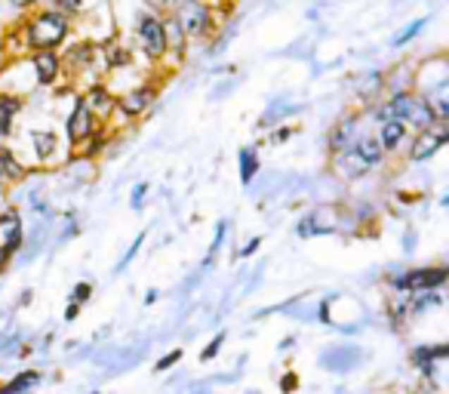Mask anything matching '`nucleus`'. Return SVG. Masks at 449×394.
<instances>
[{"mask_svg": "<svg viewBox=\"0 0 449 394\" xmlns=\"http://www.w3.org/2000/svg\"><path fill=\"white\" fill-rule=\"evenodd\" d=\"M164 35H166V53H173L176 59L185 56V44H188V37H185V31L179 28V22L173 19V13L164 16Z\"/></svg>", "mask_w": 449, "mask_h": 394, "instance_id": "4468645a", "label": "nucleus"}, {"mask_svg": "<svg viewBox=\"0 0 449 394\" xmlns=\"http://www.w3.org/2000/svg\"><path fill=\"white\" fill-rule=\"evenodd\" d=\"M31 145H34V154L40 157V161H49V157L59 151V136L53 130H31L28 133Z\"/></svg>", "mask_w": 449, "mask_h": 394, "instance_id": "2eb2a0df", "label": "nucleus"}, {"mask_svg": "<svg viewBox=\"0 0 449 394\" xmlns=\"http://www.w3.org/2000/svg\"><path fill=\"white\" fill-rule=\"evenodd\" d=\"M354 130H357V121H354V117H351V121H342V123H338V130L329 136V148H333L336 154H338V151H348L354 142H357V139H354Z\"/></svg>", "mask_w": 449, "mask_h": 394, "instance_id": "f3484780", "label": "nucleus"}, {"mask_svg": "<svg viewBox=\"0 0 449 394\" xmlns=\"http://www.w3.org/2000/svg\"><path fill=\"white\" fill-rule=\"evenodd\" d=\"M259 244H262V238H252L250 244L240 250V256H252V253H256V250H259Z\"/></svg>", "mask_w": 449, "mask_h": 394, "instance_id": "473e14b6", "label": "nucleus"}, {"mask_svg": "<svg viewBox=\"0 0 449 394\" xmlns=\"http://www.w3.org/2000/svg\"><path fill=\"white\" fill-rule=\"evenodd\" d=\"M443 281H446V268H443V265H437V268H416V271L394 278V283H397V287H400L403 293L437 290V287H443Z\"/></svg>", "mask_w": 449, "mask_h": 394, "instance_id": "39448f33", "label": "nucleus"}, {"mask_svg": "<svg viewBox=\"0 0 449 394\" xmlns=\"http://www.w3.org/2000/svg\"><path fill=\"white\" fill-rule=\"evenodd\" d=\"M22 111V99H16V96H0V136H10L13 133V121H16V114Z\"/></svg>", "mask_w": 449, "mask_h": 394, "instance_id": "dca6fc26", "label": "nucleus"}, {"mask_svg": "<svg viewBox=\"0 0 449 394\" xmlns=\"http://www.w3.org/2000/svg\"><path fill=\"white\" fill-rule=\"evenodd\" d=\"M259 170V157H256V148H243L240 151V182L243 185H250L252 176Z\"/></svg>", "mask_w": 449, "mask_h": 394, "instance_id": "aec40b11", "label": "nucleus"}, {"mask_svg": "<svg viewBox=\"0 0 449 394\" xmlns=\"http://www.w3.org/2000/svg\"><path fill=\"white\" fill-rule=\"evenodd\" d=\"M0 185H4V176H0Z\"/></svg>", "mask_w": 449, "mask_h": 394, "instance_id": "4c0bfd02", "label": "nucleus"}, {"mask_svg": "<svg viewBox=\"0 0 449 394\" xmlns=\"http://www.w3.org/2000/svg\"><path fill=\"white\" fill-rule=\"evenodd\" d=\"M83 105L92 111V117H108V114L114 111V96H111V90H108L105 83H96V87L87 90Z\"/></svg>", "mask_w": 449, "mask_h": 394, "instance_id": "9d476101", "label": "nucleus"}, {"mask_svg": "<svg viewBox=\"0 0 449 394\" xmlns=\"http://www.w3.org/2000/svg\"><path fill=\"white\" fill-rule=\"evenodd\" d=\"M68 31H71V22L49 6V10H37L28 22H25L22 35H25V47L34 49V53H40V49L62 47Z\"/></svg>", "mask_w": 449, "mask_h": 394, "instance_id": "f257e3e1", "label": "nucleus"}, {"mask_svg": "<svg viewBox=\"0 0 449 394\" xmlns=\"http://www.w3.org/2000/svg\"><path fill=\"white\" fill-rule=\"evenodd\" d=\"M145 191H148V185H135V191H133V207H142V197H145Z\"/></svg>", "mask_w": 449, "mask_h": 394, "instance_id": "2f4dec72", "label": "nucleus"}, {"mask_svg": "<svg viewBox=\"0 0 449 394\" xmlns=\"http://www.w3.org/2000/svg\"><path fill=\"white\" fill-rule=\"evenodd\" d=\"M13 6H19V10H28V6H37L40 0H10Z\"/></svg>", "mask_w": 449, "mask_h": 394, "instance_id": "72a5a7b5", "label": "nucleus"}, {"mask_svg": "<svg viewBox=\"0 0 449 394\" xmlns=\"http://www.w3.org/2000/svg\"><path fill=\"white\" fill-rule=\"evenodd\" d=\"M422 28H425V19H416V22H412V25H410V28H406V31H403V35H397V37H394V47H403V44H410V40H412V37H416V35H419V31H422Z\"/></svg>", "mask_w": 449, "mask_h": 394, "instance_id": "a878e982", "label": "nucleus"}, {"mask_svg": "<svg viewBox=\"0 0 449 394\" xmlns=\"http://www.w3.org/2000/svg\"><path fill=\"white\" fill-rule=\"evenodd\" d=\"M65 317H68V321H74V317H78V305H68V314Z\"/></svg>", "mask_w": 449, "mask_h": 394, "instance_id": "c9c22d12", "label": "nucleus"}, {"mask_svg": "<svg viewBox=\"0 0 449 394\" xmlns=\"http://www.w3.org/2000/svg\"><path fill=\"white\" fill-rule=\"evenodd\" d=\"M53 10L62 13L65 19H71V16H78L83 10V0H53Z\"/></svg>", "mask_w": 449, "mask_h": 394, "instance_id": "b1692460", "label": "nucleus"}, {"mask_svg": "<svg viewBox=\"0 0 449 394\" xmlns=\"http://www.w3.org/2000/svg\"><path fill=\"white\" fill-rule=\"evenodd\" d=\"M222 238H225V222H219V228H216V238H213V247H209L207 262H213V256L219 253V247H222Z\"/></svg>", "mask_w": 449, "mask_h": 394, "instance_id": "c756f323", "label": "nucleus"}, {"mask_svg": "<svg viewBox=\"0 0 449 394\" xmlns=\"http://www.w3.org/2000/svg\"><path fill=\"white\" fill-rule=\"evenodd\" d=\"M142 240H145V234H139V238H135V244L130 247V253H126V256L121 259V262H117V271H123V268H126V262H130V259L135 256V250H139V244H142Z\"/></svg>", "mask_w": 449, "mask_h": 394, "instance_id": "7c9ffc66", "label": "nucleus"}, {"mask_svg": "<svg viewBox=\"0 0 449 394\" xmlns=\"http://www.w3.org/2000/svg\"><path fill=\"white\" fill-rule=\"evenodd\" d=\"M446 139H449V127H446V121H437L431 130L425 133H419L416 142H412V148H410V161H428V157H434L440 148L446 145Z\"/></svg>", "mask_w": 449, "mask_h": 394, "instance_id": "20e7f679", "label": "nucleus"}, {"mask_svg": "<svg viewBox=\"0 0 449 394\" xmlns=\"http://www.w3.org/2000/svg\"><path fill=\"white\" fill-rule=\"evenodd\" d=\"M31 65L34 74H37L40 87H53V83L62 78V56L56 49H40V53H31Z\"/></svg>", "mask_w": 449, "mask_h": 394, "instance_id": "6e6552de", "label": "nucleus"}, {"mask_svg": "<svg viewBox=\"0 0 449 394\" xmlns=\"http://www.w3.org/2000/svg\"><path fill=\"white\" fill-rule=\"evenodd\" d=\"M0 176L4 179H22L25 176V166L16 161V154L10 148H0Z\"/></svg>", "mask_w": 449, "mask_h": 394, "instance_id": "6ab92c4d", "label": "nucleus"}, {"mask_svg": "<svg viewBox=\"0 0 449 394\" xmlns=\"http://www.w3.org/2000/svg\"><path fill=\"white\" fill-rule=\"evenodd\" d=\"M142 4H145L148 13H154V16H169L173 6H176V0H142Z\"/></svg>", "mask_w": 449, "mask_h": 394, "instance_id": "393cba45", "label": "nucleus"}, {"mask_svg": "<svg viewBox=\"0 0 449 394\" xmlns=\"http://www.w3.org/2000/svg\"><path fill=\"white\" fill-rule=\"evenodd\" d=\"M65 130H68V142H71V145H83V142L99 130L96 117H92V111L83 105V99L74 102L71 114H68V121H65Z\"/></svg>", "mask_w": 449, "mask_h": 394, "instance_id": "423d86ee", "label": "nucleus"}, {"mask_svg": "<svg viewBox=\"0 0 449 394\" xmlns=\"http://www.w3.org/2000/svg\"><path fill=\"white\" fill-rule=\"evenodd\" d=\"M403 139H406V127H403L400 121H382V127H379V136H376L379 148L391 154V151L400 148Z\"/></svg>", "mask_w": 449, "mask_h": 394, "instance_id": "f8f14e48", "label": "nucleus"}, {"mask_svg": "<svg viewBox=\"0 0 449 394\" xmlns=\"http://www.w3.org/2000/svg\"><path fill=\"white\" fill-rule=\"evenodd\" d=\"M179 360H182V348H176V351H169L166 357H160V360H157V370H169V367L179 364Z\"/></svg>", "mask_w": 449, "mask_h": 394, "instance_id": "c85d7f7f", "label": "nucleus"}, {"mask_svg": "<svg viewBox=\"0 0 449 394\" xmlns=\"http://www.w3.org/2000/svg\"><path fill=\"white\" fill-rule=\"evenodd\" d=\"M90 293H92L90 283H78V287L71 290V305H80V302H87V299H90Z\"/></svg>", "mask_w": 449, "mask_h": 394, "instance_id": "bb28decb", "label": "nucleus"}, {"mask_svg": "<svg viewBox=\"0 0 449 394\" xmlns=\"http://www.w3.org/2000/svg\"><path fill=\"white\" fill-rule=\"evenodd\" d=\"M295 388V376H286L283 379V391H293Z\"/></svg>", "mask_w": 449, "mask_h": 394, "instance_id": "f704fd0d", "label": "nucleus"}, {"mask_svg": "<svg viewBox=\"0 0 449 394\" xmlns=\"http://www.w3.org/2000/svg\"><path fill=\"white\" fill-rule=\"evenodd\" d=\"M4 262H6V253H4V247H0V271H4Z\"/></svg>", "mask_w": 449, "mask_h": 394, "instance_id": "e433bc0d", "label": "nucleus"}, {"mask_svg": "<svg viewBox=\"0 0 449 394\" xmlns=\"http://www.w3.org/2000/svg\"><path fill=\"white\" fill-rule=\"evenodd\" d=\"M135 37H139V47L148 59H164L166 56V35H164V16L145 13L135 25Z\"/></svg>", "mask_w": 449, "mask_h": 394, "instance_id": "7ed1b4c3", "label": "nucleus"}, {"mask_svg": "<svg viewBox=\"0 0 449 394\" xmlns=\"http://www.w3.org/2000/svg\"><path fill=\"white\" fill-rule=\"evenodd\" d=\"M449 355V348L446 345H437V348H416L412 351V360L422 367L425 373H431L434 370V360H440V357H446Z\"/></svg>", "mask_w": 449, "mask_h": 394, "instance_id": "a211bd4d", "label": "nucleus"}, {"mask_svg": "<svg viewBox=\"0 0 449 394\" xmlns=\"http://www.w3.org/2000/svg\"><path fill=\"white\" fill-rule=\"evenodd\" d=\"M105 62L108 65H114V68H117V65H130L133 62V53H130V49H123V47H108L105 49Z\"/></svg>", "mask_w": 449, "mask_h": 394, "instance_id": "5701e85b", "label": "nucleus"}, {"mask_svg": "<svg viewBox=\"0 0 449 394\" xmlns=\"http://www.w3.org/2000/svg\"><path fill=\"white\" fill-rule=\"evenodd\" d=\"M336 166H338V173H342L345 179H360V176L369 173V166L360 161V154L354 148L338 151V154H336Z\"/></svg>", "mask_w": 449, "mask_h": 394, "instance_id": "ddd939ff", "label": "nucleus"}, {"mask_svg": "<svg viewBox=\"0 0 449 394\" xmlns=\"http://www.w3.org/2000/svg\"><path fill=\"white\" fill-rule=\"evenodd\" d=\"M37 379H40V376L28 370V373L16 376V379H13L10 385H4V388H0V394H22L25 388H31V385H37Z\"/></svg>", "mask_w": 449, "mask_h": 394, "instance_id": "412c9836", "label": "nucleus"}, {"mask_svg": "<svg viewBox=\"0 0 449 394\" xmlns=\"http://www.w3.org/2000/svg\"><path fill=\"white\" fill-rule=\"evenodd\" d=\"M173 19L179 22L188 40H203L216 25L213 4H207V0H179L173 6Z\"/></svg>", "mask_w": 449, "mask_h": 394, "instance_id": "f03ea898", "label": "nucleus"}, {"mask_svg": "<svg viewBox=\"0 0 449 394\" xmlns=\"http://www.w3.org/2000/svg\"><path fill=\"white\" fill-rule=\"evenodd\" d=\"M0 228H4V253L10 256L16 253V250L22 247V222H19V216H16V209H10L6 216H0Z\"/></svg>", "mask_w": 449, "mask_h": 394, "instance_id": "9b49d317", "label": "nucleus"}, {"mask_svg": "<svg viewBox=\"0 0 449 394\" xmlns=\"http://www.w3.org/2000/svg\"><path fill=\"white\" fill-rule=\"evenodd\" d=\"M154 99H157V87H151V83H142V87H135L130 90V93H123L121 99H114V108L117 111H123L126 117H139V114H145L151 105H154Z\"/></svg>", "mask_w": 449, "mask_h": 394, "instance_id": "0eeeda50", "label": "nucleus"}, {"mask_svg": "<svg viewBox=\"0 0 449 394\" xmlns=\"http://www.w3.org/2000/svg\"><path fill=\"white\" fill-rule=\"evenodd\" d=\"M92 56H96V49H92L90 44H78V47L68 49V62H71V68H78V65H87Z\"/></svg>", "mask_w": 449, "mask_h": 394, "instance_id": "4be33fe9", "label": "nucleus"}, {"mask_svg": "<svg viewBox=\"0 0 449 394\" xmlns=\"http://www.w3.org/2000/svg\"><path fill=\"white\" fill-rule=\"evenodd\" d=\"M403 127H412V130H419V133H425L431 130L437 123V114L431 111V105L425 102V96H416L412 93L410 99V105H406V114H403Z\"/></svg>", "mask_w": 449, "mask_h": 394, "instance_id": "1a4fd4ad", "label": "nucleus"}, {"mask_svg": "<svg viewBox=\"0 0 449 394\" xmlns=\"http://www.w3.org/2000/svg\"><path fill=\"white\" fill-rule=\"evenodd\" d=\"M222 345H225V333H219V336H216L213 342H209V348H207V351H203V355H200V357H203V360H213V357L219 355V348H222Z\"/></svg>", "mask_w": 449, "mask_h": 394, "instance_id": "cd10ccee", "label": "nucleus"}]
</instances>
